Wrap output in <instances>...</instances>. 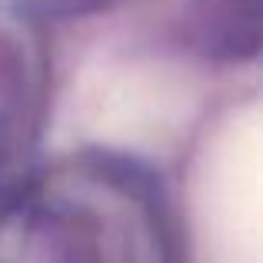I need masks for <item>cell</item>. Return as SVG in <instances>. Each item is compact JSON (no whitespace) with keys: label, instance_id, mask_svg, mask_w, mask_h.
Listing matches in <instances>:
<instances>
[{"label":"cell","instance_id":"cell-1","mask_svg":"<svg viewBox=\"0 0 263 263\" xmlns=\"http://www.w3.org/2000/svg\"><path fill=\"white\" fill-rule=\"evenodd\" d=\"M257 127L223 137L206 174V240L217 263H257L260 257V174Z\"/></svg>","mask_w":263,"mask_h":263}]
</instances>
